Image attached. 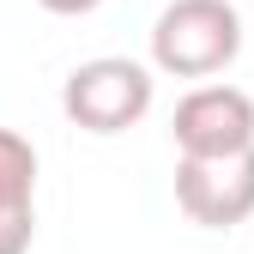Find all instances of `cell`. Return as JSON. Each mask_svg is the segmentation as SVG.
<instances>
[{"label": "cell", "mask_w": 254, "mask_h": 254, "mask_svg": "<svg viewBox=\"0 0 254 254\" xmlns=\"http://www.w3.org/2000/svg\"><path fill=\"white\" fill-rule=\"evenodd\" d=\"M242 55V12L230 0H170L151 24V67L170 79H212Z\"/></svg>", "instance_id": "6da1fadb"}, {"label": "cell", "mask_w": 254, "mask_h": 254, "mask_svg": "<svg viewBox=\"0 0 254 254\" xmlns=\"http://www.w3.org/2000/svg\"><path fill=\"white\" fill-rule=\"evenodd\" d=\"M157 97V67L133 55H97V61H79L61 85V115L85 133H127L133 121L151 115Z\"/></svg>", "instance_id": "7a4b0ae2"}, {"label": "cell", "mask_w": 254, "mask_h": 254, "mask_svg": "<svg viewBox=\"0 0 254 254\" xmlns=\"http://www.w3.org/2000/svg\"><path fill=\"white\" fill-rule=\"evenodd\" d=\"M170 139L176 157H194V164L242 157L254 151V97L242 85H194L170 115Z\"/></svg>", "instance_id": "3957f363"}, {"label": "cell", "mask_w": 254, "mask_h": 254, "mask_svg": "<svg viewBox=\"0 0 254 254\" xmlns=\"http://www.w3.org/2000/svg\"><path fill=\"white\" fill-rule=\"evenodd\" d=\"M176 206L200 230H236L254 218V151L242 157H176Z\"/></svg>", "instance_id": "277c9868"}, {"label": "cell", "mask_w": 254, "mask_h": 254, "mask_svg": "<svg viewBox=\"0 0 254 254\" xmlns=\"http://www.w3.org/2000/svg\"><path fill=\"white\" fill-rule=\"evenodd\" d=\"M37 242V145L0 127V254H30Z\"/></svg>", "instance_id": "5b68a950"}, {"label": "cell", "mask_w": 254, "mask_h": 254, "mask_svg": "<svg viewBox=\"0 0 254 254\" xmlns=\"http://www.w3.org/2000/svg\"><path fill=\"white\" fill-rule=\"evenodd\" d=\"M43 12H55V18H85V12H97L103 0H37Z\"/></svg>", "instance_id": "8992f818"}]
</instances>
